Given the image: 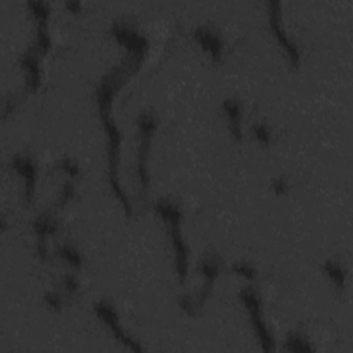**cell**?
I'll return each instance as SVG.
<instances>
[{
  "label": "cell",
  "instance_id": "d4e9b609",
  "mask_svg": "<svg viewBox=\"0 0 353 353\" xmlns=\"http://www.w3.org/2000/svg\"><path fill=\"white\" fill-rule=\"evenodd\" d=\"M63 7H65L69 12L76 14V12H80V10H81V3L77 1V0H68V1L63 3Z\"/></svg>",
  "mask_w": 353,
  "mask_h": 353
},
{
  "label": "cell",
  "instance_id": "44dd1931",
  "mask_svg": "<svg viewBox=\"0 0 353 353\" xmlns=\"http://www.w3.org/2000/svg\"><path fill=\"white\" fill-rule=\"evenodd\" d=\"M57 167L69 176V179H74L80 175V165L76 160L69 156H63L57 161Z\"/></svg>",
  "mask_w": 353,
  "mask_h": 353
},
{
  "label": "cell",
  "instance_id": "277c9868",
  "mask_svg": "<svg viewBox=\"0 0 353 353\" xmlns=\"http://www.w3.org/2000/svg\"><path fill=\"white\" fill-rule=\"evenodd\" d=\"M109 32L114 41L125 50V58L123 61L127 63L130 72L135 74L145 62L149 51V40L146 34L125 18L114 19Z\"/></svg>",
  "mask_w": 353,
  "mask_h": 353
},
{
  "label": "cell",
  "instance_id": "5b68a950",
  "mask_svg": "<svg viewBox=\"0 0 353 353\" xmlns=\"http://www.w3.org/2000/svg\"><path fill=\"white\" fill-rule=\"evenodd\" d=\"M159 125V119L156 112L149 109H142L137 117V131H138V148H137V178L139 185L141 196L146 197L150 183L149 172V159L153 145V138L156 135Z\"/></svg>",
  "mask_w": 353,
  "mask_h": 353
},
{
  "label": "cell",
  "instance_id": "ac0fdd59",
  "mask_svg": "<svg viewBox=\"0 0 353 353\" xmlns=\"http://www.w3.org/2000/svg\"><path fill=\"white\" fill-rule=\"evenodd\" d=\"M251 132L256 139V142L261 143L262 146H269L272 143V139H273L272 130L266 123H262V121L254 123L251 127Z\"/></svg>",
  "mask_w": 353,
  "mask_h": 353
},
{
  "label": "cell",
  "instance_id": "9a60e30c",
  "mask_svg": "<svg viewBox=\"0 0 353 353\" xmlns=\"http://www.w3.org/2000/svg\"><path fill=\"white\" fill-rule=\"evenodd\" d=\"M321 269L324 274L328 277V280L335 285V288L342 292L346 288V279H347V272L343 263H341L336 259H327L323 262Z\"/></svg>",
  "mask_w": 353,
  "mask_h": 353
},
{
  "label": "cell",
  "instance_id": "6da1fadb",
  "mask_svg": "<svg viewBox=\"0 0 353 353\" xmlns=\"http://www.w3.org/2000/svg\"><path fill=\"white\" fill-rule=\"evenodd\" d=\"M132 76L127 63L121 61L120 63L112 66L99 80L95 88V103L98 110V117L101 120L102 130L106 139V174L108 183L113 196L117 199L120 207L123 208L125 218H130L132 214L131 200L123 188L120 181V153H121V141L123 135L117 125L113 105L114 98L125 84V81Z\"/></svg>",
  "mask_w": 353,
  "mask_h": 353
},
{
  "label": "cell",
  "instance_id": "3957f363",
  "mask_svg": "<svg viewBox=\"0 0 353 353\" xmlns=\"http://www.w3.org/2000/svg\"><path fill=\"white\" fill-rule=\"evenodd\" d=\"M199 272L203 279L200 290H197L196 294H193V295L183 294L178 298L179 307L188 316H192V317L199 316L200 312L204 309L207 301L210 299V296L212 294L214 284L218 280V277L221 276L222 259L216 251L210 250L203 255V258L199 263Z\"/></svg>",
  "mask_w": 353,
  "mask_h": 353
},
{
  "label": "cell",
  "instance_id": "ffe728a7",
  "mask_svg": "<svg viewBox=\"0 0 353 353\" xmlns=\"http://www.w3.org/2000/svg\"><path fill=\"white\" fill-rule=\"evenodd\" d=\"M230 270L234 274H237V276H240V277H243L245 280H254L256 277V274H258L256 268L252 263L247 262V261H236V262H233L232 266H230Z\"/></svg>",
  "mask_w": 353,
  "mask_h": 353
},
{
  "label": "cell",
  "instance_id": "52a82bcc",
  "mask_svg": "<svg viewBox=\"0 0 353 353\" xmlns=\"http://www.w3.org/2000/svg\"><path fill=\"white\" fill-rule=\"evenodd\" d=\"M95 316L102 321V324L108 328V331L113 335V338L123 345L127 350L142 353L145 347L141 345V342L134 338L120 323L119 312L116 310L114 305L109 302L108 299H99L94 302L92 305Z\"/></svg>",
  "mask_w": 353,
  "mask_h": 353
},
{
  "label": "cell",
  "instance_id": "4fadbf2b",
  "mask_svg": "<svg viewBox=\"0 0 353 353\" xmlns=\"http://www.w3.org/2000/svg\"><path fill=\"white\" fill-rule=\"evenodd\" d=\"M41 55L32 44L19 55V66L25 73V87L29 92H36L41 84Z\"/></svg>",
  "mask_w": 353,
  "mask_h": 353
},
{
  "label": "cell",
  "instance_id": "30bf717a",
  "mask_svg": "<svg viewBox=\"0 0 353 353\" xmlns=\"http://www.w3.org/2000/svg\"><path fill=\"white\" fill-rule=\"evenodd\" d=\"M10 167L23 182V199L28 205L34 203L39 168L36 160L28 153H15L10 160Z\"/></svg>",
  "mask_w": 353,
  "mask_h": 353
},
{
  "label": "cell",
  "instance_id": "ba28073f",
  "mask_svg": "<svg viewBox=\"0 0 353 353\" xmlns=\"http://www.w3.org/2000/svg\"><path fill=\"white\" fill-rule=\"evenodd\" d=\"M268 25L273 37L277 40L279 46L283 48L292 68H299L301 65V51L294 39L288 34L283 22V4L280 1L272 0L268 3Z\"/></svg>",
  "mask_w": 353,
  "mask_h": 353
},
{
  "label": "cell",
  "instance_id": "7c38bea8",
  "mask_svg": "<svg viewBox=\"0 0 353 353\" xmlns=\"http://www.w3.org/2000/svg\"><path fill=\"white\" fill-rule=\"evenodd\" d=\"M193 39L214 63H218L221 61L223 55L225 41L216 29L208 25H199L193 29Z\"/></svg>",
  "mask_w": 353,
  "mask_h": 353
},
{
  "label": "cell",
  "instance_id": "9c48e42d",
  "mask_svg": "<svg viewBox=\"0 0 353 353\" xmlns=\"http://www.w3.org/2000/svg\"><path fill=\"white\" fill-rule=\"evenodd\" d=\"M26 7L36 25V36L33 46L37 48L41 57H46L51 50V36L48 29V21L51 15L50 3L40 0H29L26 3Z\"/></svg>",
  "mask_w": 353,
  "mask_h": 353
},
{
  "label": "cell",
  "instance_id": "7402d4cb",
  "mask_svg": "<svg viewBox=\"0 0 353 353\" xmlns=\"http://www.w3.org/2000/svg\"><path fill=\"white\" fill-rule=\"evenodd\" d=\"M43 301L46 303V306L54 312H61L62 306H63V301L61 298V295L57 291H47L43 296Z\"/></svg>",
  "mask_w": 353,
  "mask_h": 353
},
{
  "label": "cell",
  "instance_id": "2e32d148",
  "mask_svg": "<svg viewBox=\"0 0 353 353\" xmlns=\"http://www.w3.org/2000/svg\"><path fill=\"white\" fill-rule=\"evenodd\" d=\"M283 349L291 353H309L314 352L313 343L309 341L305 332L302 331H292L290 332L283 343Z\"/></svg>",
  "mask_w": 353,
  "mask_h": 353
},
{
  "label": "cell",
  "instance_id": "cb8c5ba5",
  "mask_svg": "<svg viewBox=\"0 0 353 353\" xmlns=\"http://www.w3.org/2000/svg\"><path fill=\"white\" fill-rule=\"evenodd\" d=\"M62 287L65 292L70 296H73L79 290V280L74 273H65L62 276Z\"/></svg>",
  "mask_w": 353,
  "mask_h": 353
},
{
  "label": "cell",
  "instance_id": "8fae6325",
  "mask_svg": "<svg viewBox=\"0 0 353 353\" xmlns=\"http://www.w3.org/2000/svg\"><path fill=\"white\" fill-rule=\"evenodd\" d=\"M33 233L36 237V252L41 261H48V239L58 232V221L51 210L41 211L33 219Z\"/></svg>",
  "mask_w": 353,
  "mask_h": 353
},
{
  "label": "cell",
  "instance_id": "7a4b0ae2",
  "mask_svg": "<svg viewBox=\"0 0 353 353\" xmlns=\"http://www.w3.org/2000/svg\"><path fill=\"white\" fill-rule=\"evenodd\" d=\"M153 208L167 229L172 250L175 277L178 283L183 285L189 272V245L182 232V210L179 204L170 197H160Z\"/></svg>",
  "mask_w": 353,
  "mask_h": 353
},
{
  "label": "cell",
  "instance_id": "603a6c76",
  "mask_svg": "<svg viewBox=\"0 0 353 353\" xmlns=\"http://www.w3.org/2000/svg\"><path fill=\"white\" fill-rule=\"evenodd\" d=\"M270 189L276 196H284L287 194L288 189H290V181L288 178H285L284 175H279L274 176L270 182Z\"/></svg>",
  "mask_w": 353,
  "mask_h": 353
},
{
  "label": "cell",
  "instance_id": "8992f818",
  "mask_svg": "<svg viewBox=\"0 0 353 353\" xmlns=\"http://www.w3.org/2000/svg\"><path fill=\"white\" fill-rule=\"evenodd\" d=\"M239 299L244 306L251 330L255 334V338L261 346V350L273 352L276 341L272 330L269 328L265 320L261 295L252 285H245L239 291Z\"/></svg>",
  "mask_w": 353,
  "mask_h": 353
},
{
  "label": "cell",
  "instance_id": "e0dca14e",
  "mask_svg": "<svg viewBox=\"0 0 353 353\" xmlns=\"http://www.w3.org/2000/svg\"><path fill=\"white\" fill-rule=\"evenodd\" d=\"M55 252L62 261H65L74 270H80L83 268V255H81L80 250L77 247H74L73 244H69V243L59 244L57 247Z\"/></svg>",
  "mask_w": 353,
  "mask_h": 353
},
{
  "label": "cell",
  "instance_id": "5bb4252c",
  "mask_svg": "<svg viewBox=\"0 0 353 353\" xmlns=\"http://www.w3.org/2000/svg\"><path fill=\"white\" fill-rule=\"evenodd\" d=\"M221 109L226 119L230 137L236 142H240L243 138V105L240 99L236 97H228L222 101Z\"/></svg>",
  "mask_w": 353,
  "mask_h": 353
},
{
  "label": "cell",
  "instance_id": "d6986e66",
  "mask_svg": "<svg viewBox=\"0 0 353 353\" xmlns=\"http://www.w3.org/2000/svg\"><path fill=\"white\" fill-rule=\"evenodd\" d=\"M74 193H76V186H74V182L73 179H66L62 185V189L59 192V196L57 199V203H55V207L58 210H63L74 197Z\"/></svg>",
  "mask_w": 353,
  "mask_h": 353
}]
</instances>
